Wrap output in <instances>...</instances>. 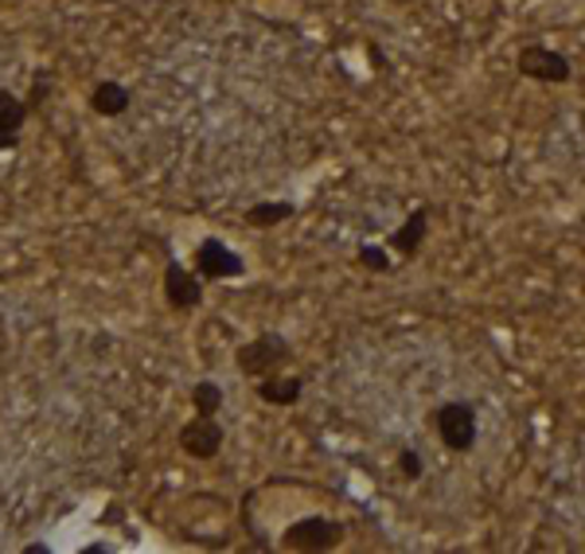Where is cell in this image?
Wrapping results in <instances>:
<instances>
[{
  "label": "cell",
  "instance_id": "cell-3",
  "mask_svg": "<svg viewBox=\"0 0 585 554\" xmlns=\"http://www.w3.org/2000/svg\"><path fill=\"white\" fill-rule=\"evenodd\" d=\"M347 539V523L332 515H301L281 531V546L293 554H328L339 551Z\"/></svg>",
  "mask_w": 585,
  "mask_h": 554
},
{
  "label": "cell",
  "instance_id": "cell-1",
  "mask_svg": "<svg viewBox=\"0 0 585 554\" xmlns=\"http://www.w3.org/2000/svg\"><path fill=\"white\" fill-rule=\"evenodd\" d=\"M429 426H433L437 441L457 457H469L480 441V414L469 398H449L429 410Z\"/></svg>",
  "mask_w": 585,
  "mask_h": 554
},
{
  "label": "cell",
  "instance_id": "cell-8",
  "mask_svg": "<svg viewBox=\"0 0 585 554\" xmlns=\"http://www.w3.org/2000/svg\"><path fill=\"white\" fill-rule=\"evenodd\" d=\"M429 219H433V207L429 203H418L410 211V216L403 219V223L395 227V231L387 234V247L395 250L398 258H418L421 254V247H426V239H429Z\"/></svg>",
  "mask_w": 585,
  "mask_h": 554
},
{
  "label": "cell",
  "instance_id": "cell-5",
  "mask_svg": "<svg viewBox=\"0 0 585 554\" xmlns=\"http://www.w3.org/2000/svg\"><path fill=\"white\" fill-rule=\"evenodd\" d=\"M515 71L531 83L543 86H566L574 79V63H570L566 51L551 48V43H523L515 51Z\"/></svg>",
  "mask_w": 585,
  "mask_h": 554
},
{
  "label": "cell",
  "instance_id": "cell-17",
  "mask_svg": "<svg viewBox=\"0 0 585 554\" xmlns=\"http://www.w3.org/2000/svg\"><path fill=\"white\" fill-rule=\"evenodd\" d=\"M109 551H114L109 543H86L83 546V554H109Z\"/></svg>",
  "mask_w": 585,
  "mask_h": 554
},
{
  "label": "cell",
  "instance_id": "cell-2",
  "mask_svg": "<svg viewBox=\"0 0 585 554\" xmlns=\"http://www.w3.org/2000/svg\"><path fill=\"white\" fill-rule=\"evenodd\" d=\"M297 359L293 344H289L281 332H258L247 344L234 348V367L242 372V379H265V375L285 372L289 364Z\"/></svg>",
  "mask_w": 585,
  "mask_h": 554
},
{
  "label": "cell",
  "instance_id": "cell-14",
  "mask_svg": "<svg viewBox=\"0 0 585 554\" xmlns=\"http://www.w3.org/2000/svg\"><path fill=\"white\" fill-rule=\"evenodd\" d=\"M223 403H227V395H223V387H219L215 379L191 383V410H196V414H219V410H223Z\"/></svg>",
  "mask_w": 585,
  "mask_h": 554
},
{
  "label": "cell",
  "instance_id": "cell-19",
  "mask_svg": "<svg viewBox=\"0 0 585 554\" xmlns=\"http://www.w3.org/2000/svg\"><path fill=\"white\" fill-rule=\"evenodd\" d=\"M395 4H414V0H395Z\"/></svg>",
  "mask_w": 585,
  "mask_h": 554
},
{
  "label": "cell",
  "instance_id": "cell-7",
  "mask_svg": "<svg viewBox=\"0 0 585 554\" xmlns=\"http://www.w3.org/2000/svg\"><path fill=\"white\" fill-rule=\"evenodd\" d=\"M203 278H199L196 270H188L184 262H176V258H168L165 262V273H160V290H165V305L173 309V313H196L199 305H203Z\"/></svg>",
  "mask_w": 585,
  "mask_h": 554
},
{
  "label": "cell",
  "instance_id": "cell-12",
  "mask_svg": "<svg viewBox=\"0 0 585 554\" xmlns=\"http://www.w3.org/2000/svg\"><path fill=\"white\" fill-rule=\"evenodd\" d=\"M86 102H91V109L98 117H125L133 106V91L125 83H117V79H102V83H94Z\"/></svg>",
  "mask_w": 585,
  "mask_h": 554
},
{
  "label": "cell",
  "instance_id": "cell-16",
  "mask_svg": "<svg viewBox=\"0 0 585 554\" xmlns=\"http://www.w3.org/2000/svg\"><path fill=\"white\" fill-rule=\"evenodd\" d=\"M51 86H55V79H51V71H35V79H32V91H28V109H35V106H43L48 102V94H51Z\"/></svg>",
  "mask_w": 585,
  "mask_h": 554
},
{
  "label": "cell",
  "instance_id": "cell-18",
  "mask_svg": "<svg viewBox=\"0 0 585 554\" xmlns=\"http://www.w3.org/2000/svg\"><path fill=\"white\" fill-rule=\"evenodd\" d=\"M24 554H51V546L48 543H28Z\"/></svg>",
  "mask_w": 585,
  "mask_h": 554
},
{
  "label": "cell",
  "instance_id": "cell-10",
  "mask_svg": "<svg viewBox=\"0 0 585 554\" xmlns=\"http://www.w3.org/2000/svg\"><path fill=\"white\" fill-rule=\"evenodd\" d=\"M254 395L262 398L265 406H278V410H293V406L305 398V379L301 375H265V379H254Z\"/></svg>",
  "mask_w": 585,
  "mask_h": 554
},
{
  "label": "cell",
  "instance_id": "cell-6",
  "mask_svg": "<svg viewBox=\"0 0 585 554\" xmlns=\"http://www.w3.org/2000/svg\"><path fill=\"white\" fill-rule=\"evenodd\" d=\"M223 441L227 430L219 422V414H191L188 422L180 426V433H176V446L191 461H215V457L223 453Z\"/></svg>",
  "mask_w": 585,
  "mask_h": 554
},
{
  "label": "cell",
  "instance_id": "cell-9",
  "mask_svg": "<svg viewBox=\"0 0 585 554\" xmlns=\"http://www.w3.org/2000/svg\"><path fill=\"white\" fill-rule=\"evenodd\" d=\"M28 117H32L28 102L9 86H0V153L20 149V133H24Z\"/></svg>",
  "mask_w": 585,
  "mask_h": 554
},
{
  "label": "cell",
  "instance_id": "cell-4",
  "mask_svg": "<svg viewBox=\"0 0 585 554\" xmlns=\"http://www.w3.org/2000/svg\"><path fill=\"white\" fill-rule=\"evenodd\" d=\"M191 270H196L203 282H239V278H247V258H242L231 242L219 239V234H207V239H199L196 250H191Z\"/></svg>",
  "mask_w": 585,
  "mask_h": 554
},
{
  "label": "cell",
  "instance_id": "cell-15",
  "mask_svg": "<svg viewBox=\"0 0 585 554\" xmlns=\"http://www.w3.org/2000/svg\"><path fill=\"white\" fill-rule=\"evenodd\" d=\"M395 469H398V477H403L406 484H418V480L426 477V457H421L414 446H398Z\"/></svg>",
  "mask_w": 585,
  "mask_h": 554
},
{
  "label": "cell",
  "instance_id": "cell-11",
  "mask_svg": "<svg viewBox=\"0 0 585 554\" xmlns=\"http://www.w3.org/2000/svg\"><path fill=\"white\" fill-rule=\"evenodd\" d=\"M293 216H297V203H293V199H258V203H250L247 211H242V223H247L250 231H273V227L289 223Z\"/></svg>",
  "mask_w": 585,
  "mask_h": 554
},
{
  "label": "cell",
  "instance_id": "cell-13",
  "mask_svg": "<svg viewBox=\"0 0 585 554\" xmlns=\"http://www.w3.org/2000/svg\"><path fill=\"white\" fill-rule=\"evenodd\" d=\"M355 265L375 273V278H383V273L395 270V250H390L387 242H363V247L355 250Z\"/></svg>",
  "mask_w": 585,
  "mask_h": 554
}]
</instances>
